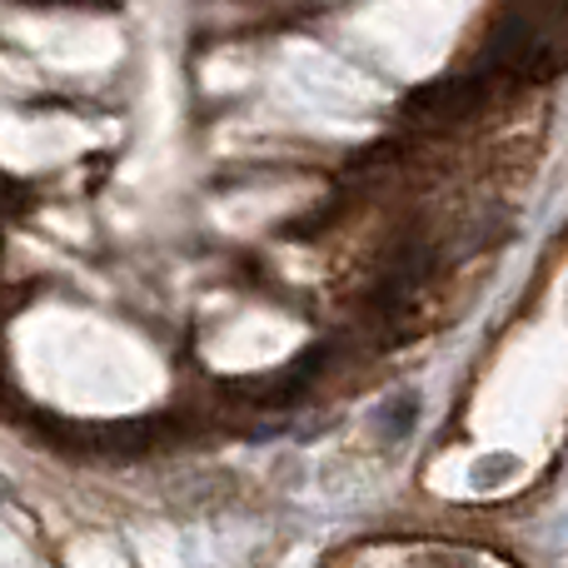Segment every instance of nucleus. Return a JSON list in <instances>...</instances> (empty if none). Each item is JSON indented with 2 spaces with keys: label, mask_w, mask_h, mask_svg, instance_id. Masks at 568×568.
I'll return each instance as SVG.
<instances>
[]
</instances>
